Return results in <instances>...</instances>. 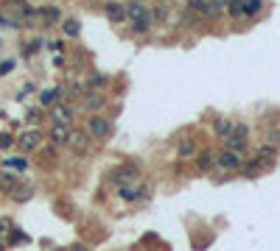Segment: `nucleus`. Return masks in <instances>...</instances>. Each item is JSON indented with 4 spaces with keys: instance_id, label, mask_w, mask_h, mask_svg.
Listing matches in <instances>:
<instances>
[{
    "instance_id": "nucleus-1",
    "label": "nucleus",
    "mask_w": 280,
    "mask_h": 251,
    "mask_svg": "<svg viewBox=\"0 0 280 251\" xmlns=\"http://www.w3.org/2000/svg\"><path fill=\"white\" fill-rule=\"evenodd\" d=\"M84 129L92 140H107V137H112V132H115V123H112L110 117H104V114L96 112L84 120Z\"/></svg>"
},
{
    "instance_id": "nucleus-2",
    "label": "nucleus",
    "mask_w": 280,
    "mask_h": 251,
    "mask_svg": "<svg viewBox=\"0 0 280 251\" xmlns=\"http://www.w3.org/2000/svg\"><path fill=\"white\" fill-rule=\"evenodd\" d=\"M241 165H244V154H238V151L221 148L219 154H216V167H221L224 173H238Z\"/></svg>"
},
{
    "instance_id": "nucleus-3",
    "label": "nucleus",
    "mask_w": 280,
    "mask_h": 251,
    "mask_svg": "<svg viewBox=\"0 0 280 251\" xmlns=\"http://www.w3.org/2000/svg\"><path fill=\"white\" fill-rule=\"evenodd\" d=\"M137 176H140L137 165H118V167H112L110 173H107V181H112L115 187H121V184H132Z\"/></svg>"
},
{
    "instance_id": "nucleus-4",
    "label": "nucleus",
    "mask_w": 280,
    "mask_h": 251,
    "mask_svg": "<svg viewBox=\"0 0 280 251\" xmlns=\"http://www.w3.org/2000/svg\"><path fill=\"white\" fill-rule=\"evenodd\" d=\"M185 9H188L191 14H196L202 23H213V20L221 17V12H219V9H213L207 0H188V3H185Z\"/></svg>"
},
{
    "instance_id": "nucleus-5",
    "label": "nucleus",
    "mask_w": 280,
    "mask_h": 251,
    "mask_svg": "<svg viewBox=\"0 0 280 251\" xmlns=\"http://www.w3.org/2000/svg\"><path fill=\"white\" fill-rule=\"evenodd\" d=\"M45 143V134L39 132V129H28V132H23L17 137V148L23 151V154H34V151H39Z\"/></svg>"
},
{
    "instance_id": "nucleus-6",
    "label": "nucleus",
    "mask_w": 280,
    "mask_h": 251,
    "mask_svg": "<svg viewBox=\"0 0 280 251\" xmlns=\"http://www.w3.org/2000/svg\"><path fill=\"white\" fill-rule=\"evenodd\" d=\"M73 117H76V109H73V103H70V101H59V103L51 106V120H54V123L70 126V123H73Z\"/></svg>"
},
{
    "instance_id": "nucleus-7",
    "label": "nucleus",
    "mask_w": 280,
    "mask_h": 251,
    "mask_svg": "<svg viewBox=\"0 0 280 251\" xmlns=\"http://www.w3.org/2000/svg\"><path fill=\"white\" fill-rule=\"evenodd\" d=\"M104 106H107V98H104L101 90H90V92L81 95V109H84V112L96 114V112H101Z\"/></svg>"
},
{
    "instance_id": "nucleus-8",
    "label": "nucleus",
    "mask_w": 280,
    "mask_h": 251,
    "mask_svg": "<svg viewBox=\"0 0 280 251\" xmlns=\"http://www.w3.org/2000/svg\"><path fill=\"white\" fill-rule=\"evenodd\" d=\"M104 17L110 20L112 25L126 23V3H118V0H107V3H104Z\"/></svg>"
},
{
    "instance_id": "nucleus-9",
    "label": "nucleus",
    "mask_w": 280,
    "mask_h": 251,
    "mask_svg": "<svg viewBox=\"0 0 280 251\" xmlns=\"http://www.w3.org/2000/svg\"><path fill=\"white\" fill-rule=\"evenodd\" d=\"M90 140H92V137L87 134V129H84V132H76V129H73V132H70V140H67V145H70L76 154L87 156V154H90V148H92Z\"/></svg>"
},
{
    "instance_id": "nucleus-10",
    "label": "nucleus",
    "mask_w": 280,
    "mask_h": 251,
    "mask_svg": "<svg viewBox=\"0 0 280 251\" xmlns=\"http://www.w3.org/2000/svg\"><path fill=\"white\" fill-rule=\"evenodd\" d=\"M70 126H65V123H54L51 126V132H48V140H51V145L54 148H65L67 145V140H70Z\"/></svg>"
},
{
    "instance_id": "nucleus-11",
    "label": "nucleus",
    "mask_w": 280,
    "mask_h": 251,
    "mask_svg": "<svg viewBox=\"0 0 280 251\" xmlns=\"http://www.w3.org/2000/svg\"><path fill=\"white\" fill-rule=\"evenodd\" d=\"M149 196V184H121L118 187V198L123 201H140Z\"/></svg>"
},
{
    "instance_id": "nucleus-12",
    "label": "nucleus",
    "mask_w": 280,
    "mask_h": 251,
    "mask_svg": "<svg viewBox=\"0 0 280 251\" xmlns=\"http://www.w3.org/2000/svg\"><path fill=\"white\" fill-rule=\"evenodd\" d=\"M37 14H39V23H45V25L62 23V6H56V3H45V6H39Z\"/></svg>"
},
{
    "instance_id": "nucleus-13",
    "label": "nucleus",
    "mask_w": 280,
    "mask_h": 251,
    "mask_svg": "<svg viewBox=\"0 0 280 251\" xmlns=\"http://www.w3.org/2000/svg\"><path fill=\"white\" fill-rule=\"evenodd\" d=\"M9 198H12L14 204H25V201L34 198V187L25 184V181H17V184L12 187V193H9Z\"/></svg>"
},
{
    "instance_id": "nucleus-14",
    "label": "nucleus",
    "mask_w": 280,
    "mask_h": 251,
    "mask_svg": "<svg viewBox=\"0 0 280 251\" xmlns=\"http://www.w3.org/2000/svg\"><path fill=\"white\" fill-rule=\"evenodd\" d=\"M199 154V148H196V137H179L177 143V156L179 159H191V156Z\"/></svg>"
},
{
    "instance_id": "nucleus-15",
    "label": "nucleus",
    "mask_w": 280,
    "mask_h": 251,
    "mask_svg": "<svg viewBox=\"0 0 280 251\" xmlns=\"http://www.w3.org/2000/svg\"><path fill=\"white\" fill-rule=\"evenodd\" d=\"M65 101V87H54V90H45L42 95H39V103L42 106H54V103Z\"/></svg>"
},
{
    "instance_id": "nucleus-16",
    "label": "nucleus",
    "mask_w": 280,
    "mask_h": 251,
    "mask_svg": "<svg viewBox=\"0 0 280 251\" xmlns=\"http://www.w3.org/2000/svg\"><path fill=\"white\" fill-rule=\"evenodd\" d=\"M59 28H62V34L65 36H70V39H76V36L81 34V23L76 17H67V20H62L59 23Z\"/></svg>"
},
{
    "instance_id": "nucleus-17",
    "label": "nucleus",
    "mask_w": 280,
    "mask_h": 251,
    "mask_svg": "<svg viewBox=\"0 0 280 251\" xmlns=\"http://www.w3.org/2000/svg\"><path fill=\"white\" fill-rule=\"evenodd\" d=\"M17 173H14V170H0V193H6V196H9V193H12V187L14 184H17Z\"/></svg>"
},
{
    "instance_id": "nucleus-18",
    "label": "nucleus",
    "mask_w": 280,
    "mask_h": 251,
    "mask_svg": "<svg viewBox=\"0 0 280 251\" xmlns=\"http://www.w3.org/2000/svg\"><path fill=\"white\" fill-rule=\"evenodd\" d=\"M224 12L230 14L232 20H247V14H244V0H227Z\"/></svg>"
},
{
    "instance_id": "nucleus-19",
    "label": "nucleus",
    "mask_w": 280,
    "mask_h": 251,
    "mask_svg": "<svg viewBox=\"0 0 280 251\" xmlns=\"http://www.w3.org/2000/svg\"><path fill=\"white\" fill-rule=\"evenodd\" d=\"M224 148H230V151H238V154H247V140L244 137H236V134H230V137H224Z\"/></svg>"
},
{
    "instance_id": "nucleus-20",
    "label": "nucleus",
    "mask_w": 280,
    "mask_h": 251,
    "mask_svg": "<svg viewBox=\"0 0 280 251\" xmlns=\"http://www.w3.org/2000/svg\"><path fill=\"white\" fill-rule=\"evenodd\" d=\"M152 28H154V23H152V17H149V14H146V17H140V20H134V23H132V31H134L137 36H146Z\"/></svg>"
},
{
    "instance_id": "nucleus-21",
    "label": "nucleus",
    "mask_w": 280,
    "mask_h": 251,
    "mask_svg": "<svg viewBox=\"0 0 280 251\" xmlns=\"http://www.w3.org/2000/svg\"><path fill=\"white\" fill-rule=\"evenodd\" d=\"M196 165H199V170H202V173H207V170H213V165H216V156L210 154V151H202V154L196 156Z\"/></svg>"
},
{
    "instance_id": "nucleus-22",
    "label": "nucleus",
    "mask_w": 280,
    "mask_h": 251,
    "mask_svg": "<svg viewBox=\"0 0 280 251\" xmlns=\"http://www.w3.org/2000/svg\"><path fill=\"white\" fill-rule=\"evenodd\" d=\"M146 14H149L146 6H140V3H126V20H129V23H134V20H140V17H146Z\"/></svg>"
},
{
    "instance_id": "nucleus-23",
    "label": "nucleus",
    "mask_w": 280,
    "mask_h": 251,
    "mask_svg": "<svg viewBox=\"0 0 280 251\" xmlns=\"http://www.w3.org/2000/svg\"><path fill=\"white\" fill-rule=\"evenodd\" d=\"M213 132L219 134V137H230V132H232V120H227V117H216V120H213Z\"/></svg>"
},
{
    "instance_id": "nucleus-24",
    "label": "nucleus",
    "mask_w": 280,
    "mask_h": 251,
    "mask_svg": "<svg viewBox=\"0 0 280 251\" xmlns=\"http://www.w3.org/2000/svg\"><path fill=\"white\" fill-rule=\"evenodd\" d=\"M3 167H9V170L20 173V170H25V167H28V159H23V156H9V159H3Z\"/></svg>"
},
{
    "instance_id": "nucleus-25",
    "label": "nucleus",
    "mask_w": 280,
    "mask_h": 251,
    "mask_svg": "<svg viewBox=\"0 0 280 251\" xmlns=\"http://www.w3.org/2000/svg\"><path fill=\"white\" fill-rule=\"evenodd\" d=\"M149 17H152V23H165L168 12H165V6H152L149 9Z\"/></svg>"
},
{
    "instance_id": "nucleus-26",
    "label": "nucleus",
    "mask_w": 280,
    "mask_h": 251,
    "mask_svg": "<svg viewBox=\"0 0 280 251\" xmlns=\"http://www.w3.org/2000/svg\"><path fill=\"white\" fill-rule=\"evenodd\" d=\"M107 84H110V76H104V73H92V78H90L92 90H101V87H107Z\"/></svg>"
},
{
    "instance_id": "nucleus-27",
    "label": "nucleus",
    "mask_w": 280,
    "mask_h": 251,
    "mask_svg": "<svg viewBox=\"0 0 280 251\" xmlns=\"http://www.w3.org/2000/svg\"><path fill=\"white\" fill-rule=\"evenodd\" d=\"M14 134H9V132H0V151H12L14 148Z\"/></svg>"
},
{
    "instance_id": "nucleus-28",
    "label": "nucleus",
    "mask_w": 280,
    "mask_h": 251,
    "mask_svg": "<svg viewBox=\"0 0 280 251\" xmlns=\"http://www.w3.org/2000/svg\"><path fill=\"white\" fill-rule=\"evenodd\" d=\"M230 134H236V137H244V140H247V137H250V126H247V123H232V132Z\"/></svg>"
},
{
    "instance_id": "nucleus-29",
    "label": "nucleus",
    "mask_w": 280,
    "mask_h": 251,
    "mask_svg": "<svg viewBox=\"0 0 280 251\" xmlns=\"http://www.w3.org/2000/svg\"><path fill=\"white\" fill-rule=\"evenodd\" d=\"M269 145H280V129L269 132Z\"/></svg>"
},
{
    "instance_id": "nucleus-30",
    "label": "nucleus",
    "mask_w": 280,
    "mask_h": 251,
    "mask_svg": "<svg viewBox=\"0 0 280 251\" xmlns=\"http://www.w3.org/2000/svg\"><path fill=\"white\" fill-rule=\"evenodd\" d=\"M213 9H219V12H224V6H227V0H207Z\"/></svg>"
},
{
    "instance_id": "nucleus-31",
    "label": "nucleus",
    "mask_w": 280,
    "mask_h": 251,
    "mask_svg": "<svg viewBox=\"0 0 280 251\" xmlns=\"http://www.w3.org/2000/svg\"><path fill=\"white\" fill-rule=\"evenodd\" d=\"M28 123H39V109H31L28 112Z\"/></svg>"
},
{
    "instance_id": "nucleus-32",
    "label": "nucleus",
    "mask_w": 280,
    "mask_h": 251,
    "mask_svg": "<svg viewBox=\"0 0 280 251\" xmlns=\"http://www.w3.org/2000/svg\"><path fill=\"white\" fill-rule=\"evenodd\" d=\"M70 251H90V248H87V245H73Z\"/></svg>"
},
{
    "instance_id": "nucleus-33",
    "label": "nucleus",
    "mask_w": 280,
    "mask_h": 251,
    "mask_svg": "<svg viewBox=\"0 0 280 251\" xmlns=\"http://www.w3.org/2000/svg\"><path fill=\"white\" fill-rule=\"evenodd\" d=\"M163 3H171V0H163Z\"/></svg>"
}]
</instances>
